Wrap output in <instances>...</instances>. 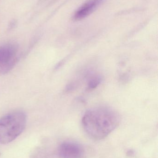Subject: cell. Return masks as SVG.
<instances>
[{"instance_id":"7a4b0ae2","label":"cell","mask_w":158,"mask_h":158,"mask_svg":"<svg viewBox=\"0 0 158 158\" xmlns=\"http://www.w3.org/2000/svg\"><path fill=\"white\" fill-rule=\"evenodd\" d=\"M27 116L22 111H15L0 118V144L9 143L16 139L26 128Z\"/></svg>"},{"instance_id":"8992f818","label":"cell","mask_w":158,"mask_h":158,"mask_svg":"<svg viewBox=\"0 0 158 158\" xmlns=\"http://www.w3.org/2000/svg\"><path fill=\"white\" fill-rule=\"evenodd\" d=\"M101 81V79L98 77L93 78L91 80L89 84V89H92L96 87Z\"/></svg>"},{"instance_id":"277c9868","label":"cell","mask_w":158,"mask_h":158,"mask_svg":"<svg viewBox=\"0 0 158 158\" xmlns=\"http://www.w3.org/2000/svg\"><path fill=\"white\" fill-rule=\"evenodd\" d=\"M58 153L61 158H82L84 150L79 144L76 142L67 141L60 145Z\"/></svg>"},{"instance_id":"6da1fadb","label":"cell","mask_w":158,"mask_h":158,"mask_svg":"<svg viewBox=\"0 0 158 158\" xmlns=\"http://www.w3.org/2000/svg\"><path fill=\"white\" fill-rule=\"evenodd\" d=\"M119 114L105 106L94 107L88 110L83 117V127L88 136L101 140L108 136L120 124Z\"/></svg>"},{"instance_id":"5b68a950","label":"cell","mask_w":158,"mask_h":158,"mask_svg":"<svg viewBox=\"0 0 158 158\" xmlns=\"http://www.w3.org/2000/svg\"><path fill=\"white\" fill-rule=\"evenodd\" d=\"M105 0H89L85 2L74 14L75 20H81L90 15Z\"/></svg>"},{"instance_id":"3957f363","label":"cell","mask_w":158,"mask_h":158,"mask_svg":"<svg viewBox=\"0 0 158 158\" xmlns=\"http://www.w3.org/2000/svg\"><path fill=\"white\" fill-rule=\"evenodd\" d=\"M18 52V46L15 44H6L0 46V74L7 73L15 66Z\"/></svg>"}]
</instances>
